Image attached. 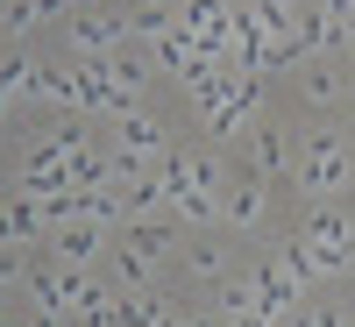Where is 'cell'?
<instances>
[{
    "mask_svg": "<svg viewBox=\"0 0 355 327\" xmlns=\"http://www.w3.org/2000/svg\"><path fill=\"white\" fill-rule=\"evenodd\" d=\"M284 164H291V157H284V135L263 128V135H256V171H284Z\"/></svg>",
    "mask_w": 355,
    "mask_h": 327,
    "instance_id": "8fae6325",
    "label": "cell"
},
{
    "mask_svg": "<svg viewBox=\"0 0 355 327\" xmlns=\"http://www.w3.org/2000/svg\"><path fill=\"white\" fill-rule=\"evenodd\" d=\"M121 249H135V256H171V228L164 221H128V235H121Z\"/></svg>",
    "mask_w": 355,
    "mask_h": 327,
    "instance_id": "8992f818",
    "label": "cell"
},
{
    "mask_svg": "<svg viewBox=\"0 0 355 327\" xmlns=\"http://www.w3.org/2000/svg\"><path fill=\"white\" fill-rule=\"evenodd\" d=\"M256 100H263V85H256V72H242V78L227 85V100L206 114V121H214V135H234V128H242L249 114H256Z\"/></svg>",
    "mask_w": 355,
    "mask_h": 327,
    "instance_id": "7a4b0ae2",
    "label": "cell"
},
{
    "mask_svg": "<svg viewBox=\"0 0 355 327\" xmlns=\"http://www.w3.org/2000/svg\"><path fill=\"white\" fill-rule=\"evenodd\" d=\"M220 221H234V228L263 221V185H256V178H234V185L220 192Z\"/></svg>",
    "mask_w": 355,
    "mask_h": 327,
    "instance_id": "3957f363",
    "label": "cell"
},
{
    "mask_svg": "<svg viewBox=\"0 0 355 327\" xmlns=\"http://www.w3.org/2000/svg\"><path fill=\"white\" fill-rule=\"evenodd\" d=\"M121 22H128V43H135V36H171V28H178V22H171V15L157 8V0H142V8H128Z\"/></svg>",
    "mask_w": 355,
    "mask_h": 327,
    "instance_id": "9c48e42d",
    "label": "cell"
},
{
    "mask_svg": "<svg viewBox=\"0 0 355 327\" xmlns=\"http://www.w3.org/2000/svg\"><path fill=\"white\" fill-rule=\"evenodd\" d=\"M306 242H327V249H355L348 214H306Z\"/></svg>",
    "mask_w": 355,
    "mask_h": 327,
    "instance_id": "ba28073f",
    "label": "cell"
},
{
    "mask_svg": "<svg viewBox=\"0 0 355 327\" xmlns=\"http://www.w3.org/2000/svg\"><path fill=\"white\" fill-rule=\"evenodd\" d=\"M341 43H355V15H348V22H341Z\"/></svg>",
    "mask_w": 355,
    "mask_h": 327,
    "instance_id": "2e32d148",
    "label": "cell"
},
{
    "mask_svg": "<svg viewBox=\"0 0 355 327\" xmlns=\"http://www.w3.org/2000/svg\"><path fill=\"white\" fill-rule=\"evenodd\" d=\"M220 271H227V263H220L214 249H199V256H192V278H220Z\"/></svg>",
    "mask_w": 355,
    "mask_h": 327,
    "instance_id": "4fadbf2b",
    "label": "cell"
},
{
    "mask_svg": "<svg viewBox=\"0 0 355 327\" xmlns=\"http://www.w3.org/2000/svg\"><path fill=\"white\" fill-rule=\"evenodd\" d=\"M291 299H299V285H291L277 263H270V271H256V313H270V320H277Z\"/></svg>",
    "mask_w": 355,
    "mask_h": 327,
    "instance_id": "5b68a950",
    "label": "cell"
},
{
    "mask_svg": "<svg viewBox=\"0 0 355 327\" xmlns=\"http://www.w3.org/2000/svg\"><path fill=\"white\" fill-rule=\"evenodd\" d=\"M299 327H341V313H327V306H320V313H306Z\"/></svg>",
    "mask_w": 355,
    "mask_h": 327,
    "instance_id": "5bb4252c",
    "label": "cell"
},
{
    "mask_svg": "<svg viewBox=\"0 0 355 327\" xmlns=\"http://www.w3.org/2000/svg\"><path fill=\"white\" fill-rule=\"evenodd\" d=\"M334 93H341V85H334L327 72H313V78H306V100H313V107H334Z\"/></svg>",
    "mask_w": 355,
    "mask_h": 327,
    "instance_id": "7c38bea8",
    "label": "cell"
},
{
    "mask_svg": "<svg viewBox=\"0 0 355 327\" xmlns=\"http://www.w3.org/2000/svg\"><path fill=\"white\" fill-rule=\"evenodd\" d=\"M93 249H100V221H64V228H57V256H64L71 271H78Z\"/></svg>",
    "mask_w": 355,
    "mask_h": 327,
    "instance_id": "277c9868",
    "label": "cell"
},
{
    "mask_svg": "<svg viewBox=\"0 0 355 327\" xmlns=\"http://www.w3.org/2000/svg\"><path fill=\"white\" fill-rule=\"evenodd\" d=\"M121 150H135V157H157V150H164V128L150 121V114H121Z\"/></svg>",
    "mask_w": 355,
    "mask_h": 327,
    "instance_id": "52a82bcc",
    "label": "cell"
},
{
    "mask_svg": "<svg viewBox=\"0 0 355 327\" xmlns=\"http://www.w3.org/2000/svg\"><path fill=\"white\" fill-rule=\"evenodd\" d=\"M299 185H313V192H334V185H348V157H341V142H334V135H320L313 150H306V164H299Z\"/></svg>",
    "mask_w": 355,
    "mask_h": 327,
    "instance_id": "6da1fadb",
    "label": "cell"
},
{
    "mask_svg": "<svg viewBox=\"0 0 355 327\" xmlns=\"http://www.w3.org/2000/svg\"><path fill=\"white\" fill-rule=\"evenodd\" d=\"M157 8H164V0H157Z\"/></svg>",
    "mask_w": 355,
    "mask_h": 327,
    "instance_id": "d6986e66",
    "label": "cell"
},
{
    "mask_svg": "<svg viewBox=\"0 0 355 327\" xmlns=\"http://www.w3.org/2000/svg\"><path fill=\"white\" fill-rule=\"evenodd\" d=\"M234 327H277L270 313H234Z\"/></svg>",
    "mask_w": 355,
    "mask_h": 327,
    "instance_id": "9a60e30c",
    "label": "cell"
},
{
    "mask_svg": "<svg viewBox=\"0 0 355 327\" xmlns=\"http://www.w3.org/2000/svg\"><path fill=\"white\" fill-rule=\"evenodd\" d=\"M28 327H57V313H36V320H28Z\"/></svg>",
    "mask_w": 355,
    "mask_h": 327,
    "instance_id": "e0dca14e",
    "label": "cell"
},
{
    "mask_svg": "<svg viewBox=\"0 0 355 327\" xmlns=\"http://www.w3.org/2000/svg\"><path fill=\"white\" fill-rule=\"evenodd\" d=\"M0 327H15V320H0Z\"/></svg>",
    "mask_w": 355,
    "mask_h": 327,
    "instance_id": "ac0fdd59",
    "label": "cell"
},
{
    "mask_svg": "<svg viewBox=\"0 0 355 327\" xmlns=\"http://www.w3.org/2000/svg\"><path fill=\"white\" fill-rule=\"evenodd\" d=\"M157 313H164V306H150V299H135V292H121V299H114V313H107V327H157Z\"/></svg>",
    "mask_w": 355,
    "mask_h": 327,
    "instance_id": "30bf717a",
    "label": "cell"
}]
</instances>
